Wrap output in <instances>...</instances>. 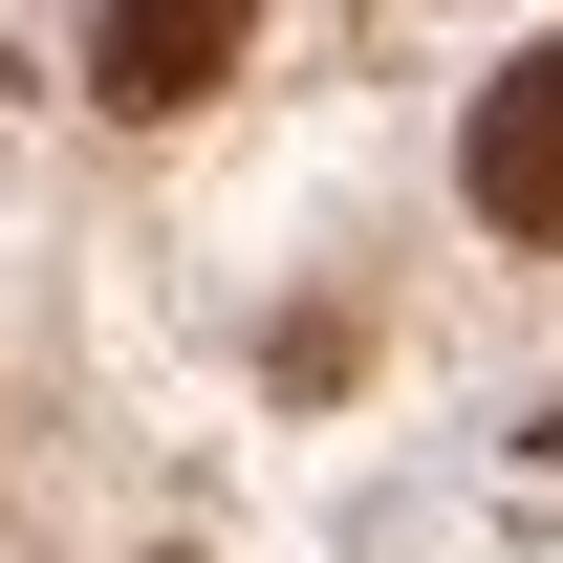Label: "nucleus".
<instances>
[{
	"label": "nucleus",
	"instance_id": "obj_1",
	"mask_svg": "<svg viewBox=\"0 0 563 563\" xmlns=\"http://www.w3.org/2000/svg\"><path fill=\"white\" fill-rule=\"evenodd\" d=\"M455 174H477V217H498V239H563V44H520V66L477 87Z\"/></svg>",
	"mask_w": 563,
	"mask_h": 563
},
{
	"label": "nucleus",
	"instance_id": "obj_2",
	"mask_svg": "<svg viewBox=\"0 0 563 563\" xmlns=\"http://www.w3.org/2000/svg\"><path fill=\"white\" fill-rule=\"evenodd\" d=\"M87 87H109V109H196V87H239V0H87Z\"/></svg>",
	"mask_w": 563,
	"mask_h": 563
}]
</instances>
